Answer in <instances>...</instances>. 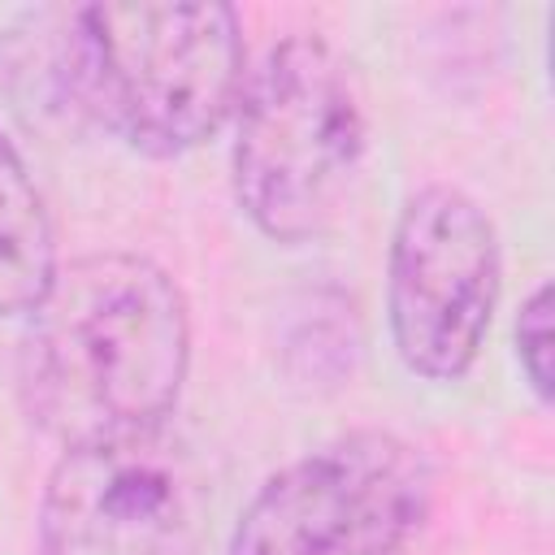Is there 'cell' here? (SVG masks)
I'll use <instances>...</instances> for the list:
<instances>
[{"label": "cell", "mask_w": 555, "mask_h": 555, "mask_svg": "<svg viewBox=\"0 0 555 555\" xmlns=\"http://www.w3.org/2000/svg\"><path fill=\"white\" fill-rule=\"evenodd\" d=\"M212 486L169 425L65 447L39 503L43 555H204Z\"/></svg>", "instance_id": "5"}, {"label": "cell", "mask_w": 555, "mask_h": 555, "mask_svg": "<svg viewBox=\"0 0 555 555\" xmlns=\"http://www.w3.org/2000/svg\"><path fill=\"white\" fill-rule=\"evenodd\" d=\"M364 160V108L347 61L321 35L273 43L243 82L234 195L273 243L325 234Z\"/></svg>", "instance_id": "3"}, {"label": "cell", "mask_w": 555, "mask_h": 555, "mask_svg": "<svg viewBox=\"0 0 555 555\" xmlns=\"http://www.w3.org/2000/svg\"><path fill=\"white\" fill-rule=\"evenodd\" d=\"M499 234L460 186H421L395 221L386 256V321L399 360L425 382L473 369L499 304Z\"/></svg>", "instance_id": "6"}, {"label": "cell", "mask_w": 555, "mask_h": 555, "mask_svg": "<svg viewBox=\"0 0 555 555\" xmlns=\"http://www.w3.org/2000/svg\"><path fill=\"white\" fill-rule=\"evenodd\" d=\"M56 238L35 178L0 134V317H30L56 278Z\"/></svg>", "instance_id": "7"}, {"label": "cell", "mask_w": 555, "mask_h": 555, "mask_svg": "<svg viewBox=\"0 0 555 555\" xmlns=\"http://www.w3.org/2000/svg\"><path fill=\"white\" fill-rule=\"evenodd\" d=\"M425 512V455L399 434L351 429L273 473L225 555H403Z\"/></svg>", "instance_id": "4"}, {"label": "cell", "mask_w": 555, "mask_h": 555, "mask_svg": "<svg viewBox=\"0 0 555 555\" xmlns=\"http://www.w3.org/2000/svg\"><path fill=\"white\" fill-rule=\"evenodd\" d=\"M516 360L533 395L546 403L551 399V286L542 282L516 317Z\"/></svg>", "instance_id": "8"}, {"label": "cell", "mask_w": 555, "mask_h": 555, "mask_svg": "<svg viewBox=\"0 0 555 555\" xmlns=\"http://www.w3.org/2000/svg\"><path fill=\"white\" fill-rule=\"evenodd\" d=\"M43 61L56 104L143 156L199 147L243 95V26L217 0L69 9Z\"/></svg>", "instance_id": "2"}, {"label": "cell", "mask_w": 555, "mask_h": 555, "mask_svg": "<svg viewBox=\"0 0 555 555\" xmlns=\"http://www.w3.org/2000/svg\"><path fill=\"white\" fill-rule=\"evenodd\" d=\"M186 369V299L134 251H95L56 269L22 343L26 408L65 447L165 425Z\"/></svg>", "instance_id": "1"}]
</instances>
